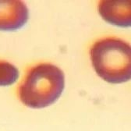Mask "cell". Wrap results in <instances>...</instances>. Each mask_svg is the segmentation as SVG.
<instances>
[{
	"instance_id": "cell-5",
	"label": "cell",
	"mask_w": 131,
	"mask_h": 131,
	"mask_svg": "<svg viewBox=\"0 0 131 131\" xmlns=\"http://www.w3.org/2000/svg\"><path fill=\"white\" fill-rule=\"evenodd\" d=\"M19 77V71L14 65L0 60V86H9L14 84Z\"/></svg>"
},
{
	"instance_id": "cell-3",
	"label": "cell",
	"mask_w": 131,
	"mask_h": 131,
	"mask_svg": "<svg viewBox=\"0 0 131 131\" xmlns=\"http://www.w3.org/2000/svg\"><path fill=\"white\" fill-rule=\"evenodd\" d=\"M29 18L26 4L21 1H0V30H16Z\"/></svg>"
},
{
	"instance_id": "cell-4",
	"label": "cell",
	"mask_w": 131,
	"mask_h": 131,
	"mask_svg": "<svg viewBox=\"0 0 131 131\" xmlns=\"http://www.w3.org/2000/svg\"><path fill=\"white\" fill-rule=\"evenodd\" d=\"M98 12L106 22L112 25L131 27V1H101Z\"/></svg>"
},
{
	"instance_id": "cell-1",
	"label": "cell",
	"mask_w": 131,
	"mask_h": 131,
	"mask_svg": "<svg viewBox=\"0 0 131 131\" xmlns=\"http://www.w3.org/2000/svg\"><path fill=\"white\" fill-rule=\"evenodd\" d=\"M65 88V75L51 63H40L26 73L18 89L20 102L31 108H42L56 102Z\"/></svg>"
},
{
	"instance_id": "cell-2",
	"label": "cell",
	"mask_w": 131,
	"mask_h": 131,
	"mask_svg": "<svg viewBox=\"0 0 131 131\" xmlns=\"http://www.w3.org/2000/svg\"><path fill=\"white\" fill-rule=\"evenodd\" d=\"M91 59L97 74L111 84L131 80V45L116 38H105L92 45Z\"/></svg>"
}]
</instances>
